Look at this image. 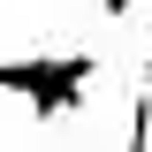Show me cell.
Wrapping results in <instances>:
<instances>
[{
	"mask_svg": "<svg viewBox=\"0 0 152 152\" xmlns=\"http://www.w3.org/2000/svg\"><path fill=\"white\" fill-rule=\"evenodd\" d=\"M91 76H99V61H91V53H31V61H8V53H0V91H15L38 122L76 114Z\"/></svg>",
	"mask_w": 152,
	"mask_h": 152,
	"instance_id": "obj_1",
	"label": "cell"
},
{
	"mask_svg": "<svg viewBox=\"0 0 152 152\" xmlns=\"http://www.w3.org/2000/svg\"><path fill=\"white\" fill-rule=\"evenodd\" d=\"M99 8H107V15H114V23H122V15H129V0H99Z\"/></svg>",
	"mask_w": 152,
	"mask_h": 152,
	"instance_id": "obj_2",
	"label": "cell"
}]
</instances>
